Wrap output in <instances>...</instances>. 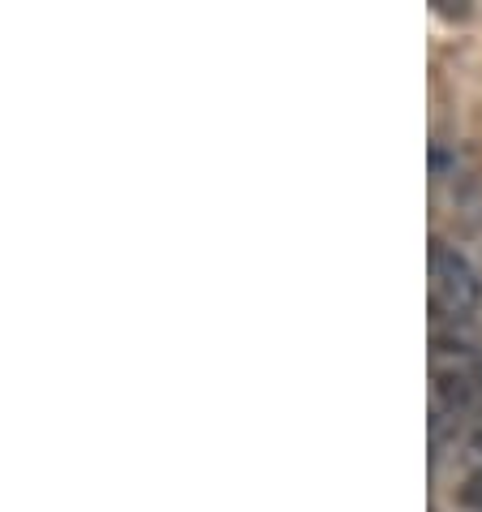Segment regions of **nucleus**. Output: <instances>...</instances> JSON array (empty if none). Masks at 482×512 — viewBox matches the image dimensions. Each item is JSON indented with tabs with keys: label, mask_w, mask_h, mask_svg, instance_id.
I'll use <instances>...</instances> for the list:
<instances>
[{
	"label": "nucleus",
	"mask_w": 482,
	"mask_h": 512,
	"mask_svg": "<svg viewBox=\"0 0 482 512\" xmlns=\"http://www.w3.org/2000/svg\"><path fill=\"white\" fill-rule=\"evenodd\" d=\"M482 302V276L448 241H431V327L461 323Z\"/></svg>",
	"instance_id": "nucleus-1"
},
{
	"label": "nucleus",
	"mask_w": 482,
	"mask_h": 512,
	"mask_svg": "<svg viewBox=\"0 0 482 512\" xmlns=\"http://www.w3.org/2000/svg\"><path fill=\"white\" fill-rule=\"evenodd\" d=\"M482 401V383L474 379V371L465 362L452 366H435V405L448 409L452 418L470 414V409Z\"/></svg>",
	"instance_id": "nucleus-2"
},
{
	"label": "nucleus",
	"mask_w": 482,
	"mask_h": 512,
	"mask_svg": "<svg viewBox=\"0 0 482 512\" xmlns=\"http://www.w3.org/2000/svg\"><path fill=\"white\" fill-rule=\"evenodd\" d=\"M448 198L457 211L474 216V211H482V177L470 173V168H457V173L448 177Z\"/></svg>",
	"instance_id": "nucleus-3"
},
{
	"label": "nucleus",
	"mask_w": 482,
	"mask_h": 512,
	"mask_svg": "<svg viewBox=\"0 0 482 512\" xmlns=\"http://www.w3.org/2000/svg\"><path fill=\"white\" fill-rule=\"evenodd\" d=\"M457 495H461V504H465V508H478V512H482V469H470V478L461 482V491H457Z\"/></svg>",
	"instance_id": "nucleus-4"
},
{
	"label": "nucleus",
	"mask_w": 482,
	"mask_h": 512,
	"mask_svg": "<svg viewBox=\"0 0 482 512\" xmlns=\"http://www.w3.org/2000/svg\"><path fill=\"white\" fill-rule=\"evenodd\" d=\"M431 173L435 177H452L457 173V155H448L444 147H431Z\"/></svg>",
	"instance_id": "nucleus-5"
}]
</instances>
